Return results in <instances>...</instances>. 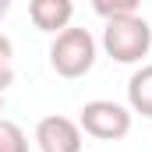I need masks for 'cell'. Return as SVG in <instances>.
Listing matches in <instances>:
<instances>
[{"instance_id": "6da1fadb", "label": "cell", "mask_w": 152, "mask_h": 152, "mask_svg": "<svg viewBox=\"0 0 152 152\" xmlns=\"http://www.w3.org/2000/svg\"><path fill=\"white\" fill-rule=\"evenodd\" d=\"M96 57H99V42L88 28H78V25H67L60 28L53 42H50V67L60 78H85L92 67H96Z\"/></svg>"}, {"instance_id": "7a4b0ae2", "label": "cell", "mask_w": 152, "mask_h": 152, "mask_svg": "<svg viewBox=\"0 0 152 152\" xmlns=\"http://www.w3.org/2000/svg\"><path fill=\"white\" fill-rule=\"evenodd\" d=\"M103 50L117 64H142L152 50V25L142 14H124V18H106L103 28Z\"/></svg>"}, {"instance_id": "3957f363", "label": "cell", "mask_w": 152, "mask_h": 152, "mask_svg": "<svg viewBox=\"0 0 152 152\" xmlns=\"http://www.w3.org/2000/svg\"><path fill=\"white\" fill-rule=\"evenodd\" d=\"M131 110L124 103L113 99H92L78 110V127L88 134V138H99V142H120L131 134Z\"/></svg>"}, {"instance_id": "277c9868", "label": "cell", "mask_w": 152, "mask_h": 152, "mask_svg": "<svg viewBox=\"0 0 152 152\" xmlns=\"http://www.w3.org/2000/svg\"><path fill=\"white\" fill-rule=\"evenodd\" d=\"M85 131L78 127V120L60 113H50L36 124V145L39 152H81Z\"/></svg>"}, {"instance_id": "5b68a950", "label": "cell", "mask_w": 152, "mask_h": 152, "mask_svg": "<svg viewBox=\"0 0 152 152\" xmlns=\"http://www.w3.org/2000/svg\"><path fill=\"white\" fill-rule=\"evenodd\" d=\"M28 18L39 32L57 36L75 18V0H28Z\"/></svg>"}, {"instance_id": "8992f818", "label": "cell", "mask_w": 152, "mask_h": 152, "mask_svg": "<svg viewBox=\"0 0 152 152\" xmlns=\"http://www.w3.org/2000/svg\"><path fill=\"white\" fill-rule=\"evenodd\" d=\"M127 110L152 120V64H142L127 78Z\"/></svg>"}, {"instance_id": "52a82bcc", "label": "cell", "mask_w": 152, "mask_h": 152, "mask_svg": "<svg viewBox=\"0 0 152 152\" xmlns=\"http://www.w3.org/2000/svg\"><path fill=\"white\" fill-rule=\"evenodd\" d=\"M0 152H28V134L7 117H0Z\"/></svg>"}, {"instance_id": "ba28073f", "label": "cell", "mask_w": 152, "mask_h": 152, "mask_svg": "<svg viewBox=\"0 0 152 152\" xmlns=\"http://www.w3.org/2000/svg\"><path fill=\"white\" fill-rule=\"evenodd\" d=\"M142 0H92V11L99 18H124V14H138Z\"/></svg>"}, {"instance_id": "9c48e42d", "label": "cell", "mask_w": 152, "mask_h": 152, "mask_svg": "<svg viewBox=\"0 0 152 152\" xmlns=\"http://www.w3.org/2000/svg\"><path fill=\"white\" fill-rule=\"evenodd\" d=\"M11 85H14V42L0 32V92H7Z\"/></svg>"}, {"instance_id": "30bf717a", "label": "cell", "mask_w": 152, "mask_h": 152, "mask_svg": "<svg viewBox=\"0 0 152 152\" xmlns=\"http://www.w3.org/2000/svg\"><path fill=\"white\" fill-rule=\"evenodd\" d=\"M11 4H14V0H0V21H4L7 14H11Z\"/></svg>"}, {"instance_id": "8fae6325", "label": "cell", "mask_w": 152, "mask_h": 152, "mask_svg": "<svg viewBox=\"0 0 152 152\" xmlns=\"http://www.w3.org/2000/svg\"><path fill=\"white\" fill-rule=\"evenodd\" d=\"M0 113H4V92H0Z\"/></svg>"}]
</instances>
